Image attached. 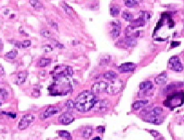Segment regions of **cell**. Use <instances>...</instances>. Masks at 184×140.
I'll return each instance as SVG.
<instances>
[{
    "mask_svg": "<svg viewBox=\"0 0 184 140\" xmlns=\"http://www.w3.org/2000/svg\"><path fill=\"white\" fill-rule=\"evenodd\" d=\"M121 17H122L125 21H131L132 20H134L133 15H132L131 13H130V12H128V11H124V12H122Z\"/></svg>",
    "mask_w": 184,
    "mask_h": 140,
    "instance_id": "cell-24",
    "label": "cell"
},
{
    "mask_svg": "<svg viewBox=\"0 0 184 140\" xmlns=\"http://www.w3.org/2000/svg\"><path fill=\"white\" fill-rule=\"evenodd\" d=\"M4 74V69L2 65H0V75H3Z\"/></svg>",
    "mask_w": 184,
    "mask_h": 140,
    "instance_id": "cell-44",
    "label": "cell"
},
{
    "mask_svg": "<svg viewBox=\"0 0 184 140\" xmlns=\"http://www.w3.org/2000/svg\"><path fill=\"white\" fill-rule=\"evenodd\" d=\"M48 24H49V25H50V26H51L54 29H55L56 31H58V29H59V28H58V25H57V23H56L55 21H52V20H48Z\"/></svg>",
    "mask_w": 184,
    "mask_h": 140,
    "instance_id": "cell-37",
    "label": "cell"
},
{
    "mask_svg": "<svg viewBox=\"0 0 184 140\" xmlns=\"http://www.w3.org/2000/svg\"><path fill=\"white\" fill-rule=\"evenodd\" d=\"M153 86L154 85H153L152 82H150V81H145V82H141L139 84V88L141 90L147 91V90H149V89L153 88Z\"/></svg>",
    "mask_w": 184,
    "mask_h": 140,
    "instance_id": "cell-18",
    "label": "cell"
},
{
    "mask_svg": "<svg viewBox=\"0 0 184 140\" xmlns=\"http://www.w3.org/2000/svg\"><path fill=\"white\" fill-rule=\"evenodd\" d=\"M0 105H1V103H0Z\"/></svg>",
    "mask_w": 184,
    "mask_h": 140,
    "instance_id": "cell-46",
    "label": "cell"
},
{
    "mask_svg": "<svg viewBox=\"0 0 184 140\" xmlns=\"http://www.w3.org/2000/svg\"><path fill=\"white\" fill-rule=\"evenodd\" d=\"M59 135L61 137V138H64L65 139L67 140H71L72 139V137L71 135V133L67 131H59Z\"/></svg>",
    "mask_w": 184,
    "mask_h": 140,
    "instance_id": "cell-29",
    "label": "cell"
},
{
    "mask_svg": "<svg viewBox=\"0 0 184 140\" xmlns=\"http://www.w3.org/2000/svg\"><path fill=\"white\" fill-rule=\"evenodd\" d=\"M103 76H104V78H105L107 80H112V79H115L117 77V74H116V72H115L113 71H109L107 72H105L103 75Z\"/></svg>",
    "mask_w": 184,
    "mask_h": 140,
    "instance_id": "cell-25",
    "label": "cell"
},
{
    "mask_svg": "<svg viewBox=\"0 0 184 140\" xmlns=\"http://www.w3.org/2000/svg\"><path fill=\"white\" fill-rule=\"evenodd\" d=\"M97 131L99 132H104V127H98Z\"/></svg>",
    "mask_w": 184,
    "mask_h": 140,
    "instance_id": "cell-42",
    "label": "cell"
},
{
    "mask_svg": "<svg viewBox=\"0 0 184 140\" xmlns=\"http://www.w3.org/2000/svg\"><path fill=\"white\" fill-rule=\"evenodd\" d=\"M168 65H169L170 69H172V71H176V72L183 71V66L180 59L176 56H173V57L170 58Z\"/></svg>",
    "mask_w": 184,
    "mask_h": 140,
    "instance_id": "cell-6",
    "label": "cell"
},
{
    "mask_svg": "<svg viewBox=\"0 0 184 140\" xmlns=\"http://www.w3.org/2000/svg\"><path fill=\"white\" fill-rule=\"evenodd\" d=\"M44 52H46V53H48V52H51L52 50H53V48L50 46V45H45V46H44Z\"/></svg>",
    "mask_w": 184,
    "mask_h": 140,
    "instance_id": "cell-38",
    "label": "cell"
},
{
    "mask_svg": "<svg viewBox=\"0 0 184 140\" xmlns=\"http://www.w3.org/2000/svg\"><path fill=\"white\" fill-rule=\"evenodd\" d=\"M60 6L62 7V9L64 10L65 13L69 15V16H71V17H76V13L74 10L70 6L68 5L65 2H61L60 3Z\"/></svg>",
    "mask_w": 184,
    "mask_h": 140,
    "instance_id": "cell-14",
    "label": "cell"
},
{
    "mask_svg": "<svg viewBox=\"0 0 184 140\" xmlns=\"http://www.w3.org/2000/svg\"><path fill=\"white\" fill-rule=\"evenodd\" d=\"M29 3H30V4L33 6L35 10H41V9L44 8L43 3L39 0H29Z\"/></svg>",
    "mask_w": 184,
    "mask_h": 140,
    "instance_id": "cell-20",
    "label": "cell"
},
{
    "mask_svg": "<svg viewBox=\"0 0 184 140\" xmlns=\"http://www.w3.org/2000/svg\"><path fill=\"white\" fill-rule=\"evenodd\" d=\"M93 134V128L91 127H87L82 131V137L84 139H89Z\"/></svg>",
    "mask_w": 184,
    "mask_h": 140,
    "instance_id": "cell-23",
    "label": "cell"
},
{
    "mask_svg": "<svg viewBox=\"0 0 184 140\" xmlns=\"http://www.w3.org/2000/svg\"><path fill=\"white\" fill-rule=\"evenodd\" d=\"M148 100H138L133 103L132 105V108L133 110H139L142 107H144L147 104H148Z\"/></svg>",
    "mask_w": 184,
    "mask_h": 140,
    "instance_id": "cell-19",
    "label": "cell"
},
{
    "mask_svg": "<svg viewBox=\"0 0 184 140\" xmlns=\"http://www.w3.org/2000/svg\"><path fill=\"white\" fill-rule=\"evenodd\" d=\"M65 107L68 109V110H72L75 108V103L73 100L69 99L66 103H65Z\"/></svg>",
    "mask_w": 184,
    "mask_h": 140,
    "instance_id": "cell-32",
    "label": "cell"
},
{
    "mask_svg": "<svg viewBox=\"0 0 184 140\" xmlns=\"http://www.w3.org/2000/svg\"><path fill=\"white\" fill-rule=\"evenodd\" d=\"M144 121L154 124H160L163 121V118H160L159 116H150L149 119H145Z\"/></svg>",
    "mask_w": 184,
    "mask_h": 140,
    "instance_id": "cell-26",
    "label": "cell"
},
{
    "mask_svg": "<svg viewBox=\"0 0 184 140\" xmlns=\"http://www.w3.org/2000/svg\"><path fill=\"white\" fill-rule=\"evenodd\" d=\"M40 34L44 37H48V38H51V37H52V33L50 31H48V30H47V29H43V30H41V32H40Z\"/></svg>",
    "mask_w": 184,
    "mask_h": 140,
    "instance_id": "cell-34",
    "label": "cell"
},
{
    "mask_svg": "<svg viewBox=\"0 0 184 140\" xmlns=\"http://www.w3.org/2000/svg\"><path fill=\"white\" fill-rule=\"evenodd\" d=\"M162 111L163 110L161 107H154V109H151L148 115H149V116H159L162 113Z\"/></svg>",
    "mask_w": 184,
    "mask_h": 140,
    "instance_id": "cell-21",
    "label": "cell"
},
{
    "mask_svg": "<svg viewBox=\"0 0 184 140\" xmlns=\"http://www.w3.org/2000/svg\"><path fill=\"white\" fill-rule=\"evenodd\" d=\"M8 98V92L4 88H0V98L2 100H5Z\"/></svg>",
    "mask_w": 184,
    "mask_h": 140,
    "instance_id": "cell-33",
    "label": "cell"
},
{
    "mask_svg": "<svg viewBox=\"0 0 184 140\" xmlns=\"http://www.w3.org/2000/svg\"><path fill=\"white\" fill-rule=\"evenodd\" d=\"M35 121V116L32 114H26L24 115L21 119V121H19V125L18 128L20 130H25L27 128H29V126L33 123Z\"/></svg>",
    "mask_w": 184,
    "mask_h": 140,
    "instance_id": "cell-5",
    "label": "cell"
},
{
    "mask_svg": "<svg viewBox=\"0 0 184 140\" xmlns=\"http://www.w3.org/2000/svg\"><path fill=\"white\" fill-rule=\"evenodd\" d=\"M137 65L134 63H124L122 65H120L118 66V71L120 73H128V72H131L136 69Z\"/></svg>",
    "mask_w": 184,
    "mask_h": 140,
    "instance_id": "cell-11",
    "label": "cell"
},
{
    "mask_svg": "<svg viewBox=\"0 0 184 140\" xmlns=\"http://www.w3.org/2000/svg\"><path fill=\"white\" fill-rule=\"evenodd\" d=\"M97 100L96 95L89 90H85L79 94L75 100V108L79 112H87L93 108Z\"/></svg>",
    "mask_w": 184,
    "mask_h": 140,
    "instance_id": "cell-2",
    "label": "cell"
},
{
    "mask_svg": "<svg viewBox=\"0 0 184 140\" xmlns=\"http://www.w3.org/2000/svg\"><path fill=\"white\" fill-rule=\"evenodd\" d=\"M120 41L123 42V44L127 47H134L137 44V40L134 37H127Z\"/></svg>",
    "mask_w": 184,
    "mask_h": 140,
    "instance_id": "cell-16",
    "label": "cell"
},
{
    "mask_svg": "<svg viewBox=\"0 0 184 140\" xmlns=\"http://www.w3.org/2000/svg\"><path fill=\"white\" fill-rule=\"evenodd\" d=\"M109 61H110V57L109 56H105V57L102 58V60H100V65H108Z\"/></svg>",
    "mask_w": 184,
    "mask_h": 140,
    "instance_id": "cell-35",
    "label": "cell"
},
{
    "mask_svg": "<svg viewBox=\"0 0 184 140\" xmlns=\"http://www.w3.org/2000/svg\"><path fill=\"white\" fill-rule=\"evenodd\" d=\"M2 114H3V115H6V116H10L11 118H15V117H16V114H15V113H10V112H4V111H3V112H2Z\"/></svg>",
    "mask_w": 184,
    "mask_h": 140,
    "instance_id": "cell-39",
    "label": "cell"
},
{
    "mask_svg": "<svg viewBox=\"0 0 184 140\" xmlns=\"http://www.w3.org/2000/svg\"><path fill=\"white\" fill-rule=\"evenodd\" d=\"M124 87L123 81L119 78H115L110 80L109 82H107V88H106V94H117L118 93L121 92Z\"/></svg>",
    "mask_w": 184,
    "mask_h": 140,
    "instance_id": "cell-3",
    "label": "cell"
},
{
    "mask_svg": "<svg viewBox=\"0 0 184 140\" xmlns=\"http://www.w3.org/2000/svg\"><path fill=\"white\" fill-rule=\"evenodd\" d=\"M106 88H107V82H98L93 85L91 92L96 95V94H101V93H106Z\"/></svg>",
    "mask_w": 184,
    "mask_h": 140,
    "instance_id": "cell-8",
    "label": "cell"
},
{
    "mask_svg": "<svg viewBox=\"0 0 184 140\" xmlns=\"http://www.w3.org/2000/svg\"><path fill=\"white\" fill-rule=\"evenodd\" d=\"M21 48H23V49H27V48H29L32 45V42L30 40H25L22 43H21Z\"/></svg>",
    "mask_w": 184,
    "mask_h": 140,
    "instance_id": "cell-36",
    "label": "cell"
},
{
    "mask_svg": "<svg viewBox=\"0 0 184 140\" xmlns=\"http://www.w3.org/2000/svg\"><path fill=\"white\" fill-rule=\"evenodd\" d=\"M109 105V103L106 99H104H104L103 100H98L97 99L93 109H94L96 111H104L105 110H107Z\"/></svg>",
    "mask_w": 184,
    "mask_h": 140,
    "instance_id": "cell-12",
    "label": "cell"
},
{
    "mask_svg": "<svg viewBox=\"0 0 184 140\" xmlns=\"http://www.w3.org/2000/svg\"><path fill=\"white\" fill-rule=\"evenodd\" d=\"M48 90L51 95H66L73 90V80L71 76H55Z\"/></svg>",
    "mask_w": 184,
    "mask_h": 140,
    "instance_id": "cell-1",
    "label": "cell"
},
{
    "mask_svg": "<svg viewBox=\"0 0 184 140\" xmlns=\"http://www.w3.org/2000/svg\"><path fill=\"white\" fill-rule=\"evenodd\" d=\"M92 140H101V139H100V138H98V137H96V138L93 139Z\"/></svg>",
    "mask_w": 184,
    "mask_h": 140,
    "instance_id": "cell-45",
    "label": "cell"
},
{
    "mask_svg": "<svg viewBox=\"0 0 184 140\" xmlns=\"http://www.w3.org/2000/svg\"><path fill=\"white\" fill-rule=\"evenodd\" d=\"M51 74L55 76H71L73 75V69L68 65H57Z\"/></svg>",
    "mask_w": 184,
    "mask_h": 140,
    "instance_id": "cell-4",
    "label": "cell"
},
{
    "mask_svg": "<svg viewBox=\"0 0 184 140\" xmlns=\"http://www.w3.org/2000/svg\"><path fill=\"white\" fill-rule=\"evenodd\" d=\"M179 45H180V43H179V42H172V48L177 47V46H179Z\"/></svg>",
    "mask_w": 184,
    "mask_h": 140,
    "instance_id": "cell-43",
    "label": "cell"
},
{
    "mask_svg": "<svg viewBox=\"0 0 184 140\" xmlns=\"http://www.w3.org/2000/svg\"><path fill=\"white\" fill-rule=\"evenodd\" d=\"M149 133L151 134L153 137H154V138H156V137H158L159 136V132H157L156 130H149Z\"/></svg>",
    "mask_w": 184,
    "mask_h": 140,
    "instance_id": "cell-40",
    "label": "cell"
},
{
    "mask_svg": "<svg viewBox=\"0 0 184 140\" xmlns=\"http://www.w3.org/2000/svg\"><path fill=\"white\" fill-rule=\"evenodd\" d=\"M131 22V26H133L134 28H137V27H138V26H144L145 24H146V21H144V20H142V18H138V19H137V20H132Z\"/></svg>",
    "mask_w": 184,
    "mask_h": 140,
    "instance_id": "cell-17",
    "label": "cell"
},
{
    "mask_svg": "<svg viewBox=\"0 0 184 140\" xmlns=\"http://www.w3.org/2000/svg\"><path fill=\"white\" fill-rule=\"evenodd\" d=\"M59 111H60V109L57 106H49L40 114L39 117L41 120H45V119L49 118L54 115H56Z\"/></svg>",
    "mask_w": 184,
    "mask_h": 140,
    "instance_id": "cell-7",
    "label": "cell"
},
{
    "mask_svg": "<svg viewBox=\"0 0 184 140\" xmlns=\"http://www.w3.org/2000/svg\"><path fill=\"white\" fill-rule=\"evenodd\" d=\"M54 43V45L56 46V47H58V48H59V49H62V48H64V46L61 44L60 43H59L58 41H56V40H53Z\"/></svg>",
    "mask_w": 184,
    "mask_h": 140,
    "instance_id": "cell-41",
    "label": "cell"
},
{
    "mask_svg": "<svg viewBox=\"0 0 184 140\" xmlns=\"http://www.w3.org/2000/svg\"><path fill=\"white\" fill-rule=\"evenodd\" d=\"M17 54H18V51L16 49H13V50H11L10 52L6 53L5 54V57L7 59H10V60H14L17 56Z\"/></svg>",
    "mask_w": 184,
    "mask_h": 140,
    "instance_id": "cell-30",
    "label": "cell"
},
{
    "mask_svg": "<svg viewBox=\"0 0 184 140\" xmlns=\"http://www.w3.org/2000/svg\"><path fill=\"white\" fill-rule=\"evenodd\" d=\"M120 8L118 5H113L110 10H109V12H110V15L114 17L117 16L120 14Z\"/></svg>",
    "mask_w": 184,
    "mask_h": 140,
    "instance_id": "cell-27",
    "label": "cell"
},
{
    "mask_svg": "<svg viewBox=\"0 0 184 140\" xmlns=\"http://www.w3.org/2000/svg\"><path fill=\"white\" fill-rule=\"evenodd\" d=\"M111 26H112V30L110 32V34L111 36L116 38V37H118L120 34V32H121V24H120V21H114L111 22Z\"/></svg>",
    "mask_w": 184,
    "mask_h": 140,
    "instance_id": "cell-10",
    "label": "cell"
},
{
    "mask_svg": "<svg viewBox=\"0 0 184 140\" xmlns=\"http://www.w3.org/2000/svg\"><path fill=\"white\" fill-rule=\"evenodd\" d=\"M26 77H27V71H23L19 72L16 76V78H15V83L17 85H21L26 82Z\"/></svg>",
    "mask_w": 184,
    "mask_h": 140,
    "instance_id": "cell-13",
    "label": "cell"
},
{
    "mask_svg": "<svg viewBox=\"0 0 184 140\" xmlns=\"http://www.w3.org/2000/svg\"><path fill=\"white\" fill-rule=\"evenodd\" d=\"M139 17L142 18V20H144L145 21H147V20H149L150 18V15H149V13H148L146 11H140L139 12Z\"/></svg>",
    "mask_w": 184,
    "mask_h": 140,
    "instance_id": "cell-31",
    "label": "cell"
},
{
    "mask_svg": "<svg viewBox=\"0 0 184 140\" xmlns=\"http://www.w3.org/2000/svg\"><path fill=\"white\" fill-rule=\"evenodd\" d=\"M166 80H167V74L165 72H162L155 77L154 82L157 85H162L166 82Z\"/></svg>",
    "mask_w": 184,
    "mask_h": 140,
    "instance_id": "cell-15",
    "label": "cell"
},
{
    "mask_svg": "<svg viewBox=\"0 0 184 140\" xmlns=\"http://www.w3.org/2000/svg\"><path fill=\"white\" fill-rule=\"evenodd\" d=\"M123 1L127 8H134L138 4V2L137 0H123Z\"/></svg>",
    "mask_w": 184,
    "mask_h": 140,
    "instance_id": "cell-28",
    "label": "cell"
},
{
    "mask_svg": "<svg viewBox=\"0 0 184 140\" xmlns=\"http://www.w3.org/2000/svg\"><path fill=\"white\" fill-rule=\"evenodd\" d=\"M51 64V60L50 59H48V58H41L39 60H38V63H37V65L39 67H46L48 65H49Z\"/></svg>",
    "mask_w": 184,
    "mask_h": 140,
    "instance_id": "cell-22",
    "label": "cell"
},
{
    "mask_svg": "<svg viewBox=\"0 0 184 140\" xmlns=\"http://www.w3.org/2000/svg\"><path fill=\"white\" fill-rule=\"evenodd\" d=\"M74 120H75L74 116L70 112H65V113H63L62 115H60L59 116V119H58L59 122L61 123V124H63V125H69L71 122H73Z\"/></svg>",
    "mask_w": 184,
    "mask_h": 140,
    "instance_id": "cell-9",
    "label": "cell"
}]
</instances>
